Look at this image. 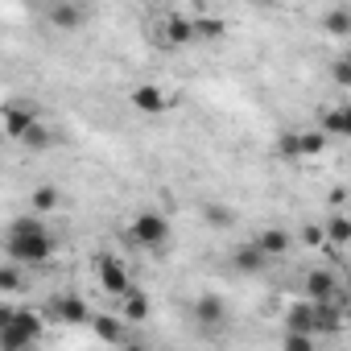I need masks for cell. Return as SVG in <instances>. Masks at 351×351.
Wrapping results in <instances>:
<instances>
[{
  "label": "cell",
  "mask_w": 351,
  "mask_h": 351,
  "mask_svg": "<svg viewBox=\"0 0 351 351\" xmlns=\"http://www.w3.org/2000/svg\"><path fill=\"white\" fill-rule=\"evenodd\" d=\"M318 132H322L326 141H343V136H351V108H347V104L326 108L322 120H318Z\"/></svg>",
  "instance_id": "8fae6325"
},
{
  "label": "cell",
  "mask_w": 351,
  "mask_h": 351,
  "mask_svg": "<svg viewBox=\"0 0 351 351\" xmlns=\"http://www.w3.org/2000/svg\"><path fill=\"white\" fill-rule=\"evenodd\" d=\"M191 21H195V42H219L223 29H228V21L215 17V13H195Z\"/></svg>",
  "instance_id": "ac0fdd59"
},
{
  "label": "cell",
  "mask_w": 351,
  "mask_h": 351,
  "mask_svg": "<svg viewBox=\"0 0 351 351\" xmlns=\"http://www.w3.org/2000/svg\"><path fill=\"white\" fill-rule=\"evenodd\" d=\"M87 326L95 330V339H99V343H112V347H124V343H128L124 322H120L116 314H91V322H87Z\"/></svg>",
  "instance_id": "4fadbf2b"
},
{
  "label": "cell",
  "mask_w": 351,
  "mask_h": 351,
  "mask_svg": "<svg viewBox=\"0 0 351 351\" xmlns=\"http://www.w3.org/2000/svg\"><path fill=\"white\" fill-rule=\"evenodd\" d=\"M195 322L207 330V335H219L228 326V302L219 293H199L195 298Z\"/></svg>",
  "instance_id": "ba28073f"
},
{
  "label": "cell",
  "mask_w": 351,
  "mask_h": 351,
  "mask_svg": "<svg viewBox=\"0 0 351 351\" xmlns=\"http://www.w3.org/2000/svg\"><path fill=\"white\" fill-rule=\"evenodd\" d=\"M128 104H132L136 112H145V116H157V112H165V108H169V95H165V87H161V83H141V87H132Z\"/></svg>",
  "instance_id": "30bf717a"
},
{
  "label": "cell",
  "mask_w": 351,
  "mask_h": 351,
  "mask_svg": "<svg viewBox=\"0 0 351 351\" xmlns=\"http://www.w3.org/2000/svg\"><path fill=\"white\" fill-rule=\"evenodd\" d=\"M277 153H281L285 161H298V128H289V132L277 136Z\"/></svg>",
  "instance_id": "4316f807"
},
{
  "label": "cell",
  "mask_w": 351,
  "mask_h": 351,
  "mask_svg": "<svg viewBox=\"0 0 351 351\" xmlns=\"http://www.w3.org/2000/svg\"><path fill=\"white\" fill-rule=\"evenodd\" d=\"M91 314H95V310L87 306L83 293H54V298L46 302V314H42V318H54L58 326H87Z\"/></svg>",
  "instance_id": "277c9868"
},
{
  "label": "cell",
  "mask_w": 351,
  "mask_h": 351,
  "mask_svg": "<svg viewBox=\"0 0 351 351\" xmlns=\"http://www.w3.org/2000/svg\"><path fill=\"white\" fill-rule=\"evenodd\" d=\"M29 199H34V215H38V219L62 207V191H58V186H50V182H46V186H38Z\"/></svg>",
  "instance_id": "44dd1931"
},
{
  "label": "cell",
  "mask_w": 351,
  "mask_h": 351,
  "mask_svg": "<svg viewBox=\"0 0 351 351\" xmlns=\"http://www.w3.org/2000/svg\"><path fill=\"white\" fill-rule=\"evenodd\" d=\"M281 351H318V339H310V335H285L281 330Z\"/></svg>",
  "instance_id": "484cf974"
},
{
  "label": "cell",
  "mask_w": 351,
  "mask_h": 351,
  "mask_svg": "<svg viewBox=\"0 0 351 351\" xmlns=\"http://www.w3.org/2000/svg\"><path fill=\"white\" fill-rule=\"evenodd\" d=\"M302 244L322 248V244H326V240H322V228H314V223H310V228H302Z\"/></svg>",
  "instance_id": "83f0119b"
},
{
  "label": "cell",
  "mask_w": 351,
  "mask_h": 351,
  "mask_svg": "<svg viewBox=\"0 0 351 351\" xmlns=\"http://www.w3.org/2000/svg\"><path fill=\"white\" fill-rule=\"evenodd\" d=\"M326 145H330V141H326L318 128H298V161H306V157H322Z\"/></svg>",
  "instance_id": "d6986e66"
},
{
  "label": "cell",
  "mask_w": 351,
  "mask_h": 351,
  "mask_svg": "<svg viewBox=\"0 0 351 351\" xmlns=\"http://www.w3.org/2000/svg\"><path fill=\"white\" fill-rule=\"evenodd\" d=\"M153 314V298L141 289V285H132L124 298H120V322H145Z\"/></svg>",
  "instance_id": "7c38bea8"
},
{
  "label": "cell",
  "mask_w": 351,
  "mask_h": 351,
  "mask_svg": "<svg viewBox=\"0 0 351 351\" xmlns=\"http://www.w3.org/2000/svg\"><path fill=\"white\" fill-rule=\"evenodd\" d=\"M252 244H256V248L273 261V256H285V252L293 248V232H285V228H265Z\"/></svg>",
  "instance_id": "9a60e30c"
},
{
  "label": "cell",
  "mask_w": 351,
  "mask_h": 351,
  "mask_svg": "<svg viewBox=\"0 0 351 351\" xmlns=\"http://www.w3.org/2000/svg\"><path fill=\"white\" fill-rule=\"evenodd\" d=\"M281 330L285 335H310L314 339V302H306V298L289 302L285 314H281Z\"/></svg>",
  "instance_id": "9c48e42d"
},
{
  "label": "cell",
  "mask_w": 351,
  "mask_h": 351,
  "mask_svg": "<svg viewBox=\"0 0 351 351\" xmlns=\"http://www.w3.org/2000/svg\"><path fill=\"white\" fill-rule=\"evenodd\" d=\"M50 25L54 29H62V34H71V29H79L83 21H87V13L79 9V5H71V0H58V5H50Z\"/></svg>",
  "instance_id": "2e32d148"
},
{
  "label": "cell",
  "mask_w": 351,
  "mask_h": 351,
  "mask_svg": "<svg viewBox=\"0 0 351 351\" xmlns=\"http://www.w3.org/2000/svg\"><path fill=\"white\" fill-rule=\"evenodd\" d=\"M95 281H99V289H104L108 298H124V293L132 289L128 265H124L120 256H112V252H99V256H95Z\"/></svg>",
  "instance_id": "5b68a950"
},
{
  "label": "cell",
  "mask_w": 351,
  "mask_h": 351,
  "mask_svg": "<svg viewBox=\"0 0 351 351\" xmlns=\"http://www.w3.org/2000/svg\"><path fill=\"white\" fill-rule=\"evenodd\" d=\"M322 25H326V34H335V38H347V34H351V9H347V5L330 9V13L322 17Z\"/></svg>",
  "instance_id": "603a6c76"
},
{
  "label": "cell",
  "mask_w": 351,
  "mask_h": 351,
  "mask_svg": "<svg viewBox=\"0 0 351 351\" xmlns=\"http://www.w3.org/2000/svg\"><path fill=\"white\" fill-rule=\"evenodd\" d=\"M203 219H207L211 228H232V223H236V211L223 207V203H207V207H203Z\"/></svg>",
  "instance_id": "d4e9b609"
},
{
  "label": "cell",
  "mask_w": 351,
  "mask_h": 351,
  "mask_svg": "<svg viewBox=\"0 0 351 351\" xmlns=\"http://www.w3.org/2000/svg\"><path fill=\"white\" fill-rule=\"evenodd\" d=\"M124 351H145V347L141 343H124Z\"/></svg>",
  "instance_id": "4dcf8cb0"
},
{
  "label": "cell",
  "mask_w": 351,
  "mask_h": 351,
  "mask_svg": "<svg viewBox=\"0 0 351 351\" xmlns=\"http://www.w3.org/2000/svg\"><path fill=\"white\" fill-rule=\"evenodd\" d=\"M42 335H46V318L29 306H17L13 322L0 330V351H34Z\"/></svg>",
  "instance_id": "7a4b0ae2"
},
{
  "label": "cell",
  "mask_w": 351,
  "mask_h": 351,
  "mask_svg": "<svg viewBox=\"0 0 351 351\" xmlns=\"http://www.w3.org/2000/svg\"><path fill=\"white\" fill-rule=\"evenodd\" d=\"M335 79H339L343 87L351 83V71H347V58H335Z\"/></svg>",
  "instance_id": "f546056e"
},
{
  "label": "cell",
  "mask_w": 351,
  "mask_h": 351,
  "mask_svg": "<svg viewBox=\"0 0 351 351\" xmlns=\"http://www.w3.org/2000/svg\"><path fill=\"white\" fill-rule=\"evenodd\" d=\"M13 310H17L13 302H5V298H0V330H5V326L13 322Z\"/></svg>",
  "instance_id": "f1b7e54d"
},
{
  "label": "cell",
  "mask_w": 351,
  "mask_h": 351,
  "mask_svg": "<svg viewBox=\"0 0 351 351\" xmlns=\"http://www.w3.org/2000/svg\"><path fill=\"white\" fill-rule=\"evenodd\" d=\"M25 269H17V265H0V298H17V293H25Z\"/></svg>",
  "instance_id": "ffe728a7"
},
{
  "label": "cell",
  "mask_w": 351,
  "mask_h": 351,
  "mask_svg": "<svg viewBox=\"0 0 351 351\" xmlns=\"http://www.w3.org/2000/svg\"><path fill=\"white\" fill-rule=\"evenodd\" d=\"M17 145H25V149H29V153H46V149H50V145H54V128H50V124H42V120H38V124H34V128H29V132H25V136H21V141H17Z\"/></svg>",
  "instance_id": "7402d4cb"
},
{
  "label": "cell",
  "mask_w": 351,
  "mask_h": 351,
  "mask_svg": "<svg viewBox=\"0 0 351 351\" xmlns=\"http://www.w3.org/2000/svg\"><path fill=\"white\" fill-rule=\"evenodd\" d=\"M232 265H236L240 273H265V269H269V256L248 240V244H240V248L232 252Z\"/></svg>",
  "instance_id": "e0dca14e"
},
{
  "label": "cell",
  "mask_w": 351,
  "mask_h": 351,
  "mask_svg": "<svg viewBox=\"0 0 351 351\" xmlns=\"http://www.w3.org/2000/svg\"><path fill=\"white\" fill-rule=\"evenodd\" d=\"M306 302H314V306H330V302H343L339 277H335L330 269H310V273H306Z\"/></svg>",
  "instance_id": "52a82bcc"
},
{
  "label": "cell",
  "mask_w": 351,
  "mask_h": 351,
  "mask_svg": "<svg viewBox=\"0 0 351 351\" xmlns=\"http://www.w3.org/2000/svg\"><path fill=\"white\" fill-rule=\"evenodd\" d=\"M169 219L161 215V211H136L132 215V223H128V240L136 244V248H145V252H161L165 244H169Z\"/></svg>",
  "instance_id": "3957f363"
},
{
  "label": "cell",
  "mask_w": 351,
  "mask_h": 351,
  "mask_svg": "<svg viewBox=\"0 0 351 351\" xmlns=\"http://www.w3.org/2000/svg\"><path fill=\"white\" fill-rule=\"evenodd\" d=\"M161 34H165V46H191L195 42V21L186 13H169Z\"/></svg>",
  "instance_id": "5bb4252c"
},
{
  "label": "cell",
  "mask_w": 351,
  "mask_h": 351,
  "mask_svg": "<svg viewBox=\"0 0 351 351\" xmlns=\"http://www.w3.org/2000/svg\"><path fill=\"white\" fill-rule=\"evenodd\" d=\"M322 240H330V244H339V248L351 240V223H347V215H343V211H339V215L322 228Z\"/></svg>",
  "instance_id": "cb8c5ba5"
},
{
  "label": "cell",
  "mask_w": 351,
  "mask_h": 351,
  "mask_svg": "<svg viewBox=\"0 0 351 351\" xmlns=\"http://www.w3.org/2000/svg\"><path fill=\"white\" fill-rule=\"evenodd\" d=\"M0 248H5L9 265H17V269H42L54 256L58 240L38 215H17V219L5 223V232H0Z\"/></svg>",
  "instance_id": "6da1fadb"
},
{
  "label": "cell",
  "mask_w": 351,
  "mask_h": 351,
  "mask_svg": "<svg viewBox=\"0 0 351 351\" xmlns=\"http://www.w3.org/2000/svg\"><path fill=\"white\" fill-rule=\"evenodd\" d=\"M38 120H42V116H38V108H34L29 99H9L5 108H0V128H5L9 141H21Z\"/></svg>",
  "instance_id": "8992f818"
}]
</instances>
